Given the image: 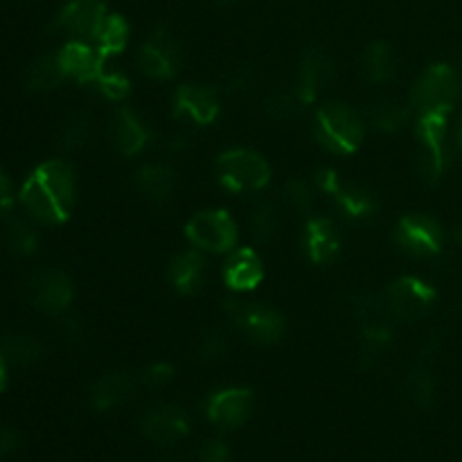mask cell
<instances>
[{
    "label": "cell",
    "mask_w": 462,
    "mask_h": 462,
    "mask_svg": "<svg viewBox=\"0 0 462 462\" xmlns=\"http://www.w3.org/2000/svg\"><path fill=\"white\" fill-rule=\"evenodd\" d=\"M167 275H170L171 287L183 293V296H192V293L201 291L208 280L206 255L194 246L188 248V251H180L179 255L171 257Z\"/></svg>",
    "instance_id": "19"
},
{
    "label": "cell",
    "mask_w": 462,
    "mask_h": 462,
    "mask_svg": "<svg viewBox=\"0 0 462 462\" xmlns=\"http://www.w3.org/2000/svg\"><path fill=\"white\" fill-rule=\"evenodd\" d=\"M383 300H386L388 314L393 316V320L413 323L431 311L433 302H436V289L415 275H404L386 289Z\"/></svg>",
    "instance_id": "8"
},
{
    "label": "cell",
    "mask_w": 462,
    "mask_h": 462,
    "mask_svg": "<svg viewBox=\"0 0 462 462\" xmlns=\"http://www.w3.org/2000/svg\"><path fill=\"white\" fill-rule=\"evenodd\" d=\"M135 388H138V379L134 374L113 370V373L102 374L95 382L93 391H90V406L99 413L120 409L122 404H126L134 397Z\"/></svg>",
    "instance_id": "21"
},
{
    "label": "cell",
    "mask_w": 462,
    "mask_h": 462,
    "mask_svg": "<svg viewBox=\"0 0 462 462\" xmlns=\"http://www.w3.org/2000/svg\"><path fill=\"white\" fill-rule=\"evenodd\" d=\"M126 41H129V23L120 16V14H108L104 25L99 27L97 36H95V48L99 50L104 59L116 57L122 50L126 48Z\"/></svg>",
    "instance_id": "29"
},
{
    "label": "cell",
    "mask_w": 462,
    "mask_h": 462,
    "mask_svg": "<svg viewBox=\"0 0 462 462\" xmlns=\"http://www.w3.org/2000/svg\"><path fill=\"white\" fill-rule=\"evenodd\" d=\"M248 226H251V235L257 244H273L280 237V230H282L280 208L275 203H260L253 210Z\"/></svg>",
    "instance_id": "31"
},
{
    "label": "cell",
    "mask_w": 462,
    "mask_h": 462,
    "mask_svg": "<svg viewBox=\"0 0 462 462\" xmlns=\"http://www.w3.org/2000/svg\"><path fill=\"white\" fill-rule=\"evenodd\" d=\"M95 135L93 116L86 111H72L61 120L57 129V144L63 152H79L88 147Z\"/></svg>",
    "instance_id": "24"
},
{
    "label": "cell",
    "mask_w": 462,
    "mask_h": 462,
    "mask_svg": "<svg viewBox=\"0 0 462 462\" xmlns=\"http://www.w3.org/2000/svg\"><path fill=\"white\" fill-rule=\"evenodd\" d=\"M361 63H364L365 77H368V81H373V84H383V81L391 79L397 70L395 52H393L391 45L383 43V41L370 43L368 48H365Z\"/></svg>",
    "instance_id": "27"
},
{
    "label": "cell",
    "mask_w": 462,
    "mask_h": 462,
    "mask_svg": "<svg viewBox=\"0 0 462 462\" xmlns=\"http://www.w3.org/2000/svg\"><path fill=\"white\" fill-rule=\"evenodd\" d=\"M395 242L409 255L433 257L442 251L445 230L429 215H406L395 228Z\"/></svg>",
    "instance_id": "11"
},
{
    "label": "cell",
    "mask_w": 462,
    "mask_h": 462,
    "mask_svg": "<svg viewBox=\"0 0 462 462\" xmlns=\"http://www.w3.org/2000/svg\"><path fill=\"white\" fill-rule=\"evenodd\" d=\"M23 447L21 433L14 427L7 424H0V458H12L14 454H18Z\"/></svg>",
    "instance_id": "42"
},
{
    "label": "cell",
    "mask_w": 462,
    "mask_h": 462,
    "mask_svg": "<svg viewBox=\"0 0 462 462\" xmlns=\"http://www.w3.org/2000/svg\"><path fill=\"white\" fill-rule=\"evenodd\" d=\"M458 138H460V147H462V120H460V131H458Z\"/></svg>",
    "instance_id": "49"
},
{
    "label": "cell",
    "mask_w": 462,
    "mask_h": 462,
    "mask_svg": "<svg viewBox=\"0 0 462 462\" xmlns=\"http://www.w3.org/2000/svg\"><path fill=\"white\" fill-rule=\"evenodd\" d=\"M63 79H66V72H63L57 54L36 57L25 70V86L34 93H50V90L59 88Z\"/></svg>",
    "instance_id": "25"
},
{
    "label": "cell",
    "mask_w": 462,
    "mask_h": 462,
    "mask_svg": "<svg viewBox=\"0 0 462 462\" xmlns=\"http://www.w3.org/2000/svg\"><path fill=\"white\" fill-rule=\"evenodd\" d=\"M219 3H224V5H233V3H237V0H219Z\"/></svg>",
    "instance_id": "48"
},
{
    "label": "cell",
    "mask_w": 462,
    "mask_h": 462,
    "mask_svg": "<svg viewBox=\"0 0 462 462\" xmlns=\"http://www.w3.org/2000/svg\"><path fill=\"white\" fill-rule=\"evenodd\" d=\"M185 237L203 253H228L237 244V224L226 210H201L188 221Z\"/></svg>",
    "instance_id": "7"
},
{
    "label": "cell",
    "mask_w": 462,
    "mask_h": 462,
    "mask_svg": "<svg viewBox=\"0 0 462 462\" xmlns=\"http://www.w3.org/2000/svg\"><path fill=\"white\" fill-rule=\"evenodd\" d=\"M302 246L314 264H329L341 251V235L328 217H311L302 233Z\"/></svg>",
    "instance_id": "18"
},
{
    "label": "cell",
    "mask_w": 462,
    "mask_h": 462,
    "mask_svg": "<svg viewBox=\"0 0 462 462\" xmlns=\"http://www.w3.org/2000/svg\"><path fill=\"white\" fill-rule=\"evenodd\" d=\"M302 106H307L300 97H298L296 88L293 90H278V93L271 95L266 99V116L273 122H293L298 116H300Z\"/></svg>",
    "instance_id": "34"
},
{
    "label": "cell",
    "mask_w": 462,
    "mask_h": 462,
    "mask_svg": "<svg viewBox=\"0 0 462 462\" xmlns=\"http://www.w3.org/2000/svg\"><path fill=\"white\" fill-rule=\"evenodd\" d=\"M284 206L296 215H310L311 206H314V192H311L310 183L302 179H289L282 188Z\"/></svg>",
    "instance_id": "37"
},
{
    "label": "cell",
    "mask_w": 462,
    "mask_h": 462,
    "mask_svg": "<svg viewBox=\"0 0 462 462\" xmlns=\"http://www.w3.org/2000/svg\"><path fill=\"white\" fill-rule=\"evenodd\" d=\"M264 280V264L253 248H237L228 255L224 264V282L233 291H253Z\"/></svg>",
    "instance_id": "22"
},
{
    "label": "cell",
    "mask_w": 462,
    "mask_h": 462,
    "mask_svg": "<svg viewBox=\"0 0 462 462\" xmlns=\"http://www.w3.org/2000/svg\"><path fill=\"white\" fill-rule=\"evenodd\" d=\"M219 183L230 192H260L271 180V167L262 153L253 149H228L217 158Z\"/></svg>",
    "instance_id": "4"
},
{
    "label": "cell",
    "mask_w": 462,
    "mask_h": 462,
    "mask_svg": "<svg viewBox=\"0 0 462 462\" xmlns=\"http://www.w3.org/2000/svg\"><path fill=\"white\" fill-rule=\"evenodd\" d=\"M449 113L451 111H424L418 113V122H415V134L422 144L418 170L420 176L429 183H436L445 174L447 162H449V153H447Z\"/></svg>",
    "instance_id": "5"
},
{
    "label": "cell",
    "mask_w": 462,
    "mask_h": 462,
    "mask_svg": "<svg viewBox=\"0 0 462 462\" xmlns=\"http://www.w3.org/2000/svg\"><path fill=\"white\" fill-rule=\"evenodd\" d=\"M25 298L43 314L59 316L70 307L72 282L63 271H36L25 282Z\"/></svg>",
    "instance_id": "10"
},
{
    "label": "cell",
    "mask_w": 462,
    "mask_h": 462,
    "mask_svg": "<svg viewBox=\"0 0 462 462\" xmlns=\"http://www.w3.org/2000/svg\"><path fill=\"white\" fill-rule=\"evenodd\" d=\"M75 171L66 161H48L36 167L21 188V203L41 224H63L75 206Z\"/></svg>",
    "instance_id": "1"
},
{
    "label": "cell",
    "mask_w": 462,
    "mask_h": 462,
    "mask_svg": "<svg viewBox=\"0 0 462 462\" xmlns=\"http://www.w3.org/2000/svg\"><path fill=\"white\" fill-rule=\"evenodd\" d=\"M174 379V368L165 361H156V364H149L147 368L140 373L138 382L147 388H162Z\"/></svg>",
    "instance_id": "40"
},
{
    "label": "cell",
    "mask_w": 462,
    "mask_h": 462,
    "mask_svg": "<svg viewBox=\"0 0 462 462\" xmlns=\"http://www.w3.org/2000/svg\"><path fill=\"white\" fill-rule=\"evenodd\" d=\"M59 329H61V337L66 338V341H79V338L84 337V325L77 319H61Z\"/></svg>",
    "instance_id": "44"
},
{
    "label": "cell",
    "mask_w": 462,
    "mask_h": 462,
    "mask_svg": "<svg viewBox=\"0 0 462 462\" xmlns=\"http://www.w3.org/2000/svg\"><path fill=\"white\" fill-rule=\"evenodd\" d=\"M257 84V68L255 66H248V63H244V66H235L230 68L228 75H226V90L228 93H248V90L255 88Z\"/></svg>",
    "instance_id": "39"
},
{
    "label": "cell",
    "mask_w": 462,
    "mask_h": 462,
    "mask_svg": "<svg viewBox=\"0 0 462 462\" xmlns=\"http://www.w3.org/2000/svg\"><path fill=\"white\" fill-rule=\"evenodd\" d=\"M3 242L12 255L30 257L34 255L36 248H39V235H36V230L32 228L25 219L12 217V219L5 224Z\"/></svg>",
    "instance_id": "30"
},
{
    "label": "cell",
    "mask_w": 462,
    "mask_h": 462,
    "mask_svg": "<svg viewBox=\"0 0 462 462\" xmlns=\"http://www.w3.org/2000/svg\"><path fill=\"white\" fill-rule=\"evenodd\" d=\"M199 462H230V449L224 440H208L199 449Z\"/></svg>",
    "instance_id": "41"
},
{
    "label": "cell",
    "mask_w": 462,
    "mask_h": 462,
    "mask_svg": "<svg viewBox=\"0 0 462 462\" xmlns=\"http://www.w3.org/2000/svg\"><path fill=\"white\" fill-rule=\"evenodd\" d=\"M334 77V61L325 50L311 48L302 54L300 68H298V79H296V93L298 97L305 104H311L319 99L329 86Z\"/></svg>",
    "instance_id": "17"
},
{
    "label": "cell",
    "mask_w": 462,
    "mask_h": 462,
    "mask_svg": "<svg viewBox=\"0 0 462 462\" xmlns=\"http://www.w3.org/2000/svg\"><path fill=\"white\" fill-rule=\"evenodd\" d=\"M460 75L447 63L429 66L411 90V106L418 113L424 111H451L458 102L462 88Z\"/></svg>",
    "instance_id": "6"
},
{
    "label": "cell",
    "mask_w": 462,
    "mask_h": 462,
    "mask_svg": "<svg viewBox=\"0 0 462 462\" xmlns=\"http://www.w3.org/2000/svg\"><path fill=\"white\" fill-rule=\"evenodd\" d=\"M404 393L418 409H431L436 402V379L427 368V361H420L404 379Z\"/></svg>",
    "instance_id": "28"
},
{
    "label": "cell",
    "mask_w": 462,
    "mask_h": 462,
    "mask_svg": "<svg viewBox=\"0 0 462 462\" xmlns=\"http://www.w3.org/2000/svg\"><path fill=\"white\" fill-rule=\"evenodd\" d=\"M57 57L66 77L75 79L77 84H95L108 61V59H104L99 54L97 48H93V45L79 39L63 45L57 52Z\"/></svg>",
    "instance_id": "16"
},
{
    "label": "cell",
    "mask_w": 462,
    "mask_h": 462,
    "mask_svg": "<svg viewBox=\"0 0 462 462\" xmlns=\"http://www.w3.org/2000/svg\"><path fill=\"white\" fill-rule=\"evenodd\" d=\"M337 199V206L347 219H368V217L374 215L377 210V199L368 192V189L359 188V185H352L343 180L341 188L332 194Z\"/></svg>",
    "instance_id": "26"
},
{
    "label": "cell",
    "mask_w": 462,
    "mask_h": 462,
    "mask_svg": "<svg viewBox=\"0 0 462 462\" xmlns=\"http://www.w3.org/2000/svg\"><path fill=\"white\" fill-rule=\"evenodd\" d=\"M3 355L14 365H34L43 355V346L32 334H12V337L5 338Z\"/></svg>",
    "instance_id": "32"
},
{
    "label": "cell",
    "mask_w": 462,
    "mask_h": 462,
    "mask_svg": "<svg viewBox=\"0 0 462 462\" xmlns=\"http://www.w3.org/2000/svg\"><path fill=\"white\" fill-rule=\"evenodd\" d=\"M144 438L161 447H171L189 433V418L179 406H156L140 422Z\"/></svg>",
    "instance_id": "15"
},
{
    "label": "cell",
    "mask_w": 462,
    "mask_h": 462,
    "mask_svg": "<svg viewBox=\"0 0 462 462\" xmlns=\"http://www.w3.org/2000/svg\"><path fill=\"white\" fill-rule=\"evenodd\" d=\"M12 201H14L12 183H9L7 174L0 170V215H3V212H7L9 208H12Z\"/></svg>",
    "instance_id": "45"
},
{
    "label": "cell",
    "mask_w": 462,
    "mask_h": 462,
    "mask_svg": "<svg viewBox=\"0 0 462 462\" xmlns=\"http://www.w3.org/2000/svg\"><path fill=\"white\" fill-rule=\"evenodd\" d=\"M230 350L228 334L221 328H208L197 341V356L203 364H219Z\"/></svg>",
    "instance_id": "36"
},
{
    "label": "cell",
    "mask_w": 462,
    "mask_h": 462,
    "mask_svg": "<svg viewBox=\"0 0 462 462\" xmlns=\"http://www.w3.org/2000/svg\"><path fill=\"white\" fill-rule=\"evenodd\" d=\"M174 116L199 126H208L219 116V93L206 84H183L174 93Z\"/></svg>",
    "instance_id": "12"
},
{
    "label": "cell",
    "mask_w": 462,
    "mask_h": 462,
    "mask_svg": "<svg viewBox=\"0 0 462 462\" xmlns=\"http://www.w3.org/2000/svg\"><path fill=\"white\" fill-rule=\"evenodd\" d=\"M253 393L248 388H221L206 402V415L221 429H237L251 418Z\"/></svg>",
    "instance_id": "14"
},
{
    "label": "cell",
    "mask_w": 462,
    "mask_h": 462,
    "mask_svg": "<svg viewBox=\"0 0 462 462\" xmlns=\"http://www.w3.org/2000/svg\"><path fill=\"white\" fill-rule=\"evenodd\" d=\"M138 66L152 79H171L183 66L179 39L165 25L156 27L138 52Z\"/></svg>",
    "instance_id": "9"
},
{
    "label": "cell",
    "mask_w": 462,
    "mask_h": 462,
    "mask_svg": "<svg viewBox=\"0 0 462 462\" xmlns=\"http://www.w3.org/2000/svg\"><path fill=\"white\" fill-rule=\"evenodd\" d=\"M224 310L235 328L251 341L262 343V346H273L284 337L287 323H284L282 314L273 307L264 305V302L226 298Z\"/></svg>",
    "instance_id": "3"
},
{
    "label": "cell",
    "mask_w": 462,
    "mask_h": 462,
    "mask_svg": "<svg viewBox=\"0 0 462 462\" xmlns=\"http://www.w3.org/2000/svg\"><path fill=\"white\" fill-rule=\"evenodd\" d=\"M108 134H111L113 147L126 158L138 156L149 143V129L129 106L117 108L116 116L111 117Z\"/></svg>",
    "instance_id": "20"
},
{
    "label": "cell",
    "mask_w": 462,
    "mask_h": 462,
    "mask_svg": "<svg viewBox=\"0 0 462 462\" xmlns=\"http://www.w3.org/2000/svg\"><path fill=\"white\" fill-rule=\"evenodd\" d=\"M167 462H183L180 458H171V460H167Z\"/></svg>",
    "instance_id": "50"
},
{
    "label": "cell",
    "mask_w": 462,
    "mask_h": 462,
    "mask_svg": "<svg viewBox=\"0 0 462 462\" xmlns=\"http://www.w3.org/2000/svg\"><path fill=\"white\" fill-rule=\"evenodd\" d=\"M135 188L149 201L167 203L170 199H174L179 176H176L174 167H170L167 162H147L135 171Z\"/></svg>",
    "instance_id": "23"
},
{
    "label": "cell",
    "mask_w": 462,
    "mask_h": 462,
    "mask_svg": "<svg viewBox=\"0 0 462 462\" xmlns=\"http://www.w3.org/2000/svg\"><path fill=\"white\" fill-rule=\"evenodd\" d=\"M314 180H316V185H319V188L328 194L337 192L343 183L341 174H338L337 170H332V167H320V170H316Z\"/></svg>",
    "instance_id": "43"
},
{
    "label": "cell",
    "mask_w": 462,
    "mask_h": 462,
    "mask_svg": "<svg viewBox=\"0 0 462 462\" xmlns=\"http://www.w3.org/2000/svg\"><path fill=\"white\" fill-rule=\"evenodd\" d=\"M393 325L391 320H374V323L361 325V341H364L365 356L374 359L382 356L393 346Z\"/></svg>",
    "instance_id": "35"
},
{
    "label": "cell",
    "mask_w": 462,
    "mask_h": 462,
    "mask_svg": "<svg viewBox=\"0 0 462 462\" xmlns=\"http://www.w3.org/2000/svg\"><path fill=\"white\" fill-rule=\"evenodd\" d=\"M95 84H97L99 93L106 99H111V102H125L131 93L129 77L122 75V72L117 70H106V68H104V72L97 77Z\"/></svg>",
    "instance_id": "38"
},
{
    "label": "cell",
    "mask_w": 462,
    "mask_h": 462,
    "mask_svg": "<svg viewBox=\"0 0 462 462\" xmlns=\"http://www.w3.org/2000/svg\"><path fill=\"white\" fill-rule=\"evenodd\" d=\"M454 239H456V244H458V246L462 248V226H460V228H456V233H454Z\"/></svg>",
    "instance_id": "47"
},
{
    "label": "cell",
    "mask_w": 462,
    "mask_h": 462,
    "mask_svg": "<svg viewBox=\"0 0 462 462\" xmlns=\"http://www.w3.org/2000/svg\"><path fill=\"white\" fill-rule=\"evenodd\" d=\"M411 108L413 106H406V104L395 102V99H383V102L373 106L370 122L374 125V129L383 131V134H395L411 120Z\"/></svg>",
    "instance_id": "33"
},
{
    "label": "cell",
    "mask_w": 462,
    "mask_h": 462,
    "mask_svg": "<svg viewBox=\"0 0 462 462\" xmlns=\"http://www.w3.org/2000/svg\"><path fill=\"white\" fill-rule=\"evenodd\" d=\"M314 135L320 147L338 156H350L364 140V122L359 113L341 102H329L316 111Z\"/></svg>",
    "instance_id": "2"
},
{
    "label": "cell",
    "mask_w": 462,
    "mask_h": 462,
    "mask_svg": "<svg viewBox=\"0 0 462 462\" xmlns=\"http://www.w3.org/2000/svg\"><path fill=\"white\" fill-rule=\"evenodd\" d=\"M106 16L108 12L104 0H70L63 5L54 25L79 41H95Z\"/></svg>",
    "instance_id": "13"
},
{
    "label": "cell",
    "mask_w": 462,
    "mask_h": 462,
    "mask_svg": "<svg viewBox=\"0 0 462 462\" xmlns=\"http://www.w3.org/2000/svg\"><path fill=\"white\" fill-rule=\"evenodd\" d=\"M7 386V359H5L3 350H0V393Z\"/></svg>",
    "instance_id": "46"
}]
</instances>
